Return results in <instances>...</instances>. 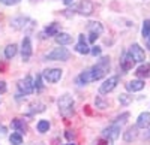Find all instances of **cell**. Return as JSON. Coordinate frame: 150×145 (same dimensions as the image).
Instances as JSON below:
<instances>
[{"instance_id":"6da1fadb","label":"cell","mask_w":150,"mask_h":145,"mask_svg":"<svg viewBox=\"0 0 150 145\" xmlns=\"http://www.w3.org/2000/svg\"><path fill=\"white\" fill-rule=\"evenodd\" d=\"M108 67H110V58L108 57H102L96 66H93L89 70L81 72L80 76L77 78V82L80 84V85H84V84H89V82L101 79V78H104L107 75Z\"/></svg>"},{"instance_id":"7a4b0ae2","label":"cell","mask_w":150,"mask_h":145,"mask_svg":"<svg viewBox=\"0 0 150 145\" xmlns=\"http://www.w3.org/2000/svg\"><path fill=\"white\" fill-rule=\"evenodd\" d=\"M59 109L63 117H71L74 114V99L72 96L65 94L59 99Z\"/></svg>"},{"instance_id":"3957f363","label":"cell","mask_w":150,"mask_h":145,"mask_svg":"<svg viewBox=\"0 0 150 145\" xmlns=\"http://www.w3.org/2000/svg\"><path fill=\"white\" fill-rule=\"evenodd\" d=\"M69 51L66 48H56L53 53H50L45 58L47 60H54V62H63V60H68L69 58Z\"/></svg>"},{"instance_id":"277c9868","label":"cell","mask_w":150,"mask_h":145,"mask_svg":"<svg viewBox=\"0 0 150 145\" xmlns=\"http://www.w3.org/2000/svg\"><path fill=\"white\" fill-rule=\"evenodd\" d=\"M129 54L132 55V58L135 60V62L144 63V60H146V53H144V50H143V48H141L138 43L131 45V48H129Z\"/></svg>"},{"instance_id":"5b68a950","label":"cell","mask_w":150,"mask_h":145,"mask_svg":"<svg viewBox=\"0 0 150 145\" xmlns=\"http://www.w3.org/2000/svg\"><path fill=\"white\" fill-rule=\"evenodd\" d=\"M18 90H20L23 94H32L33 90H35L32 76H26L24 79H21V81L18 82Z\"/></svg>"},{"instance_id":"8992f818","label":"cell","mask_w":150,"mask_h":145,"mask_svg":"<svg viewBox=\"0 0 150 145\" xmlns=\"http://www.w3.org/2000/svg\"><path fill=\"white\" fill-rule=\"evenodd\" d=\"M42 76H44V79H45L47 82L54 84V82L60 81V78H62V70H60V69H47V70H44Z\"/></svg>"},{"instance_id":"52a82bcc","label":"cell","mask_w":150,"mask_h":145,"mask_svg":"<svg viewBox=\"0 0 150 145\" xmlns=\"http://www.w3.org/2000/svg\"><path fill=\"white\" fill-rule=\"evenodd\" d=\"M117 82H119V78L117 76H111V78H108L102 85H101V88H99V93L101 94H108L110 91H112L116 87H117Z\"/></svg>"},{"instance_id":"ba28073f","label":"cell","mask_w":150,"mask_h":145,"mask_svg":"<svg viewBox=\"0 0 150 145\" xmlns=\"http://www.w3.org/2000/svg\"><path fill=\"white\" fill-rule=\"evenodd\" d=\"M102 135H104V138H108V139H111V141H114V139H117L119 136H120V124H111L110 127H107L104 132H102Z\"/></svg>"},{"instance_id":"9c48e42d","label":"cell","mask_w":150,"mask_h":145,"mask_svg":"<svg viewBox=\"0 0 150 145\" xmlns=\"http://www.w3.org/2000/svg\"><path fill=\"white\" fill-rule=\"evenodd\" d=\"M21 55H23L24 62H29V58H30V55H32V42H30V38H24V39H23Z\"/></svg>"},{"instance_id":"30bf717a","label":"cell","mask_w":150,"mask_h":145,"mask_svg":"<svg viewBox=\"0 0 150 145\" xmlns=\"http://www.w3.org/2000/svg\"><path fill=\"white\" fill-rule=\"evenodd\" d=\"M134 63H135V60L132 58V55L128 53V54H123V57L120 58V67L125 70V72H128L134 67Z\"/></svg>"},{"instance_id":"8fae6325","label":"cell","mask_w":150,"mask_h":145,"mask_svg":"<svg viewBox=\"0 0 150 145\" xmlns=\"http://www.w3.org/2000/svg\"><path fill=\"white\" fill-rule=\"evenodd\" d=\"M78 12L81 15H90L93 12V3L90 2V0H83V2L80 3V6H78Z\"/></svg>"},{"instance_id":"7c38bea8","label":"cell","mask_w":150,"mask_h":145,"mask_svg":"<svg viewBox=\"0 0 150 145\" xmlns=\"http://www.w3.org/2000/svg\"><path fill=\"white\" fill-rule=\"evenodd\" d=\"M143 88H144V81L143 79H134V81H129L126 84V90L128 91H132V93L140 91Z\"/></svg>"},{"instance_id":"4fadbf2b","label":"cell","mask_w":150,"mask_h":145,"mask_svg":"<svg viewBox=\"0 0 150 145\" xmlns=\"http://www.w3.org/2000/svg\"><path fill=\"white\" fill-rule=\"evenodd\" d=\"M150 126V112H143L137 118V127L140 129H147Z\"/></svg>"},{"instance_id":"5bb4252c","label":"cell","mask_w":150,"mask_h":145,"mask_svg":"<svg viewBox=\"0 0 150 145\" xmlns=\"http://www.w3.org/2000/svg\"><path fill=\"white\" fill-rule=\"evenodd\" d=\"M75 51L80 53V54H89L90 53V48L87 46V43H86L84 34H80V42L77 43V46H75Z\"/></svg>"},{"instance_id":"9a60e30c","label":"cell","mask_w":150,"mask_h":145,"mask_svg":"<svg viewBox=\"0 0 150 145\" xmlns=\"http://www.w3.org/2000/svg\"><path fill=\"white\" fill-rule=\"evenodd\" d=\"M137 136H138V127H137V126L129 127V129L123 133V139L126 141V142H131V141L137 139Z\"/></svg>"},{"instance_id":"2e32d148","label":"cell","mask_w":150,"mask_h":145,"mask_svg":"<svg viewBox=\"0 0 150 145\" xmlns=\"http://www.w3.org/2000/svg\"><path fill=\"white\" fill-rule=\"evenodd\" d=\"M137 76L138 78H150V63H144V64H141L138 69H137Z\"/></svg>"},{"instance_id":"e0dca14e","label":"cell","mask_w":150,"mask_h":145,"mask_svg":"<svg viewBox=\"0 0 150 145\" xmlns=\"http://www.w3.org/2000/svg\"><path fill=\"white\" fill-rule=\"evenodd\" d=\"M56 42L59 45H69L72 42V36H69L68 33H57L56 34Z\"/></svg>"},{"instance_id":"ac0fdd59","label":"cell","mask_w":150,"mask_h":145,"mask_svg":"<svg viewBox=\"0 0 150 145\" xmlns=\"http://www.w3.org/2000/svg\"><path fill=\"white\" fill-rule=\"evenodd\" d=\"M12 127L15 129V132H18V133H21V135L26 132V124H24L21 120H18V118L12 120Z\"/></svg>"},{"instance_id":"d6986e66","label":"cell","mask_w":150,"mask_h":145,"mask_svg":"<svg viewBox=\"0 0 150 145\" xmlns=\"http://www.w3.org/2000/svg\"><path fill=\"white\" fill-rule=\"evenodd\" d=\"M102 30H104V29H102V26H101V22L93 21V22L89 24V32H90V33H95V34L99 36V34L102 33Z\"/></svg>"},{"instance_id":"ffe728a7","label":"cell","mask_w":150,"mask_h":145,"mask_svg":"<svg viewBox=\"0 0 150 145\" xmlns=\"http://www.w3.org/2000/svg\"><path fill=\"white\" fill-rule=\"evenodd\" d=\"M17 51H18V46H17L15 43L8 45V46H6V50H5V55H6V58H12V57L17 54Z\"/></svg>"},{"instance_id":"44dd1931","label":"cell","mask_w":150,"mask_h":145,"mask_svg":"<svg viewBox=\"0 0 150 145\" xmlns=\"http://www.w3.org/2000/svg\"><path fill=\"white\" fill-rule=\"evenodd\" d=\"M45 33H47L48 36H56V34L59 33V24H57V22H53L51 26H48V27L45 29Z\"/></svg>"},{"instance_id":"7402d4cb","label":"cell","mask_w":150,"mask_h":145,"mask_svg":"<svg viewBox=\"0 0 150 145\" xmlns=\"http://www.w3.org/2000/svg\"><path fill=\"white\" fill-rule=\"evenodd\" d=\"M9 141H11V144H14V145H21L23 144V136H21V133H12L11 136H9Z\"/></svg>"},{"instance_id":"603a6c76","label":"cell","mask_w":150,"mask_h":145,"mask_svg":"<svg viewBox=\"0 0 150 145\" xmlns=\"http://www.w3.org/2000/svg\"><path fill=\"white\" fill-rule=\"evenodd\" d=\"M48 129H50V123L47 121V120H41V121L38 123V132L45 133V132H48Z\"/></svg>"},{"instance_id":"cb8c5ba5","label":"cell","mask_w":150,"mask_h":145,"mask_svg":"<svg viewBox=\"0 0 150 145\" xmlns=\"http://www.w3.org/2000/svg\"><path fill=\"white\" fill-rule=\"evenodd\" d=\"M119 102L123 106H128L129 103H132V96H129V94H120L119 96Z\"/></svg>"},{"instance_id":"d4e9b609","label":"cell","mask_w":150,"mask_h":145,"mask_svg":"<svg viewBox=\"0 0 150 145\" xmlns=\"http://www.w3.org/2000/svg\"><path fill=\"white\" fill-rule=\"evenodd\" d=\"M26 22H27V18H18V20L12 21V26H14L15 29H23L24 26H26Z\"/></svg>"},{"instance_id":"484cf974","label":"cell","mask_w":150,"mask_h":145,"mask_svg":"<svg viewBox=\"0 0 150 145\" xmlns=\"http://www.w3.org/2000/svg\"><path fill=\"white\" fill-rule=\"evenodd\" d=\"M141 33H143L144 38H149V36H150V20H146V21H144Z\"/></svg>"},{"instance_id":"4316f807","label":"cell","mask_w":150,"mask_h":145,"mask_svg":"<svg viewBox=\"0 0 150 145\" xmlns=\"http://www.w3.org/2000/svg\"><path fill=\"white\" fill-rule=\"evenodd\" d=\"M95 103H96V108H99V109H105V108H107V102L101 97V96H98V97H96Z\"/></svg>"},{"instance_id":"83f0119b","label":"cell","mask_w":150,"mask_h":145,"mask_svg":"<svg viewBox=\"0 0 150 145\" xmlns=\"http://www.w3.org/2000/svg\"><path fill=\"white\" fill-rule=\"evenodd\" d=\"M41 79H42V76H41V75H38V76H36V81L33 82V85H35V88H36L38 91H41V90L44 88V84H42Z\"/></svg>"},{"instance_id":"f1b7e54d","label":"cell","mask_w":150,"mask_h":145,"mask_svg":"<svg viewBox=\"0 0 150 145\" xmlns=\"http://www.w3.org/2000/svg\"><path fill=\"white\" fill-rule=\"evenodd\" d=\"M96 145H112V141L108 138H104V139H99Z\"/></svg>"},{"instance_id":"f546056e","label":"cell","mask_w":150,"mask_h":145,"mask_svg":"<svg viewBox=\"0 0 150 145\" xmlns=\"http://www.w3.org/2000/svg\"><path fill=\"white\" fill-rule=\"evenodd\" d=\"M128 117H129V114H128V112H126V114H123L122 117H119V118L116 120V124H123L125 121H126V118H128Z\"/></svg>"},{"instance_id":"4dcf8cb0","label":"cell","mask_w":150,"mask_h":145,"mask_svg":"<svg viewBox=\"0 0 150 145\" xmlns=\"http://www.w3.org/2000/svg\"><path fill=\"white\" fill-rule=\"evenodd\" d=\"M90 53L96 57V55H99V54H101V46H92L90 48Z\"/></svg>"},{"instance_id":"1f68e13d","label":"cell","mask_w":150,"mask_h":145,"mask_svg":"<svg viewBox=\"0 0 150 145\" xmlns=\"http://www.w3.org/2000/svg\"><path fill=\"white\" fill-rule=\"evenodd\" d=\"M3 5H6V6H12V5H17L18 3V0H0Z\"/></svg>"},{"instance_id":"d6a6232c","label":"cell","mask_w":150,"mask_h":145,"mask_svg":"<svg viewBox=\"0 0 150 145\" xmlns=\"http://www.w3.org/2000/svg\"><path fill=\"white\" fill-rule=\"evenodd\" d=\"M5 91H6V82L0 81V93H5Z\"/></svg>"},{"instance_id":"836d02e7","label":"cell","mask_w":150,"mask_h":145,"mask_svg":"<svg viewBox=\"0 0 150 145\" xmlns=\"http://www.w3.org/2000/svg\"><path fill=\"white\" fill-rule=\"evenodd\" d=\"M98 38H99L98 34H95V33H90V36H89V41H90V42L93 43V42H95V41H96Z\"/></svg>"},{"instance_id":"e575fe53","label":"cell","mask_w":150,"mask_h":145,"mask_svg":"<svg viewBox=\"0 0 150 145\" xmlns=\"http://www.w3.org/2000/svg\"><path fill=\"white\" fill-rule=\"evenodd\" d=\"M6 135V127L0 124V136H5Z\"/></svg>"},{"instance_id":"d590c367","label":"cell","mask_w":150,"mask_h":145,"mask_svg":"<svg viewBox=\"0 0 150 145\" xmlns=\"http://www.w3.org/2000/svg\"><path fill=\"white\" fill-rule=\"evenodd\" d=\"M143 138H144V139H150V129L146 130L144 133H143Z\"/></svg>"},{"instance_id":"8d00e7d4","label":"cell","mask_w":150,"mask_h":145,"mask_svg":"<svg viewBox=\"0 0 150 145\" xmlns=\"http://www.w3.org/2000/svg\"><path fill=\"white\" fill-rule=\"evenodd\" d=\"M66 138H68V139H72V138H74V133H71V132H68V133H66Z\"/></svg>"},{"instance_id":"74e56055","label":"cell","mask_w":150,"mask_h":145,"mask_svg":"<svg viewBox=\"0 0 150 145\" xmlns=\"http://www.w3.org/2000/svg\"><path fill=\"white\" fill-rule=\"evenodd\" d=\"M72 2H74V0H63V3H65V5H71Z\"/></svg>"},{"instance_id":"f35d334b","label":"cell","mask_w":150,"mask_h":145,"mask_svg":"<svg viewBox=\"0 0 150 145\" xmlns=\"http://www.w3.org/2000/svg\"><path fill=\"white\" fill-rule=\"evenodd\" d=\"M147 39H149V42H147V45H149V48H150V36H149V38H147Z\"/></svg>"},{"instance_id":"ab89813d","label":"cell","mask_w":150,"mask_h":145,"mask_svg":"<svg viewBox=\"0 0 150 145\" xmlns=\"http://www.w3.org/2000/svg\"><path fill=\"white\" fill-rule=\"evenodd\" d=\"M68 145H74V144H68Z\"/></svg>"}]
</instances>
